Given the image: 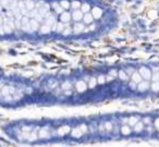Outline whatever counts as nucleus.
I'll return each instance as SVG.
<instances>
[{
    "label": "nucleus",
    "mask_w": 159,
    "mask_h": 147,
    "mask_svg": "<svg viewBox=\"0 0 159 147\" xmlns=\"http://www.w3.org/2000/svg\"><path fill=\"white\" fill-rule=\"evenodd\" d=\"M139 75L142 76V78H145V80H150V78H152V72H150V70H148V69L145 68V67L139 69Z\"/></svg>",
    "instance_id": "1"
},
{
    "label": "nucleus",
    "mask_w": 159,
    "mask_h": 147,
    "mask_svg": "<svg viewBox=\"0 0 159 147\" xmlns=\"http://www.w3.org/2000/svg\"><path fill=\"white\" fill-rule=\"evenodd\" d=\"M149 87V84L147 81H141L137 85V89H139V92H145V91H147Z\"/></svg>",
    "instance_id": "2"
},
{
    "label": "nucleus",
    "mask_w": 159,
    "mask_h": 147,
    "mask_svg": "<svg viewBox=\"0 0 159 147\" xmlns=\"http://www.w3.org/2000/svg\"><path fill=\"white\" fill-rule=\"evenodd\" d=\"M71 16L73 18L74 21H80V20H82V18H83V12H82L81 10L76 9L72 12V15H71Z\"/></svg>",
    "instance_id": "3"
},
{
    "label": "nucleus",
    "mask_w": 159,
    "mask_h": 147,
    "mask_svg": "<svg viewBox=\"0 0 159 147\" xmlns=\"http://www.w3.org/2000/svg\"><path fill=\"white\" fill-rule=\"evenodd\" d=\"M86 84H85V82H83V81H79L77 83H76V89H77V92L79 93H83V92H85L86 91Z\"/></svg>",
    "instance_id": "4"
},
{
    "label": "nucleus",
    "mask_w": 159,
    "mask_h": 147,
    "mask_svg": "<svg viewBox=\"0 0 159 147\" xmlns=\"http://www.w3.org/2000/svg\"><path fill=\"white\" fill-rule=\"evenodd\" d=\"M101 14H103V11L99 8H94V9L92 10V15H93L94 19H99Z\"/></svg>",
    "instance_id": "5"
},
{
    "label": "nucleus",
    "mask_w": 159,
    "mask_h": 147,
    "mask_svg": "<svg viewBox=\"0 0 159 147\" xmlns=\"http://www.w3.org/2000/svg\"><path fill=\"white\" fill-rule=\"evenodd\" d=\"M60 20H61V22L68 23V22H70V20H71V14L68 13V12H62L61 15H60Z\"/></svg>",
    "instance_id": "6"
},
{
    "label": "nucleus",
    "mask_w": 159,
    "mask_h": 147,
    "mask_svg": "<svg viewBox=\"0 0 159 147\" xmlns=\"http://www.w3.org/2000/svg\"><path fill=\"white\" fill-rule=\"evenodd\" d=\"M83 20H84L85 23L90 24V23H92V22H93V20H94V18H93V15H92V13H90V12H87V13H85V14L83 15Z\"/></svg>",
    "instance_id": "7"
},
{
    "label": "nucleus",
    "mask_w": 159,
    "mask_h": 147,
    "mask_svg": "<svg viewBox=\"0 0 159 147\" xmlns=\"http://www.w3.org/2000/svg\"><path fill=\"white\" fill-rule=\"evenodd\" d=\"M39 32L41 33V34H48V33H50L51 32V27L50 26H48V25H41L39 29Z\"/></svg>",
    "instance_id": "8"
},
{
    "label": "nucleus",
    "mask_w": 159,
    "mask_h": 147,
    "mask_svg": "<svg viewBox=\"0 0 159 147\" xmlns=\"http://www.w3.org/2000/svg\"><path fill=\"white\" fill-rule=\"evenodd\" d=\"M83 133L84 132L82 131V127H76V129H74V130L72 131V135L74 137H80Z\"/></svg>",
    "instance_id": "9"
},
{
    "label": "nucleus",
    "mask_w": 159,
    "mask_h": 147,
    "mask_svg": "<svg viewBox=\"0 0 159 147\" xmlns=\"http://www.w3.org/2000/svg\"><path fill=\"white\" fill-rule=\"evenodd\" d=\"M142 81V76L139 75V73H133L132 74V82L139 84Z\"/></svg>",
    "instance_id": "10"
},
{
    "label": "nucleus",
    "mask_w": 159,
    "mask_h": 147,
    "mask_svg": "<svg viewBox=\"0 0 159 147\" xmlns=\"http://www.w3.org/2000/svg\"><path fill=\"white\" fill-rule=\"evenodd\" d=\"M70 131V127H60L59 130H58V132H57V134L58 135H65V134H67V133Z\"/></svg>",
    "instance_id": "11"
},
{
    "label": "nucleus",
    "mask_w": 159,
    "mask_h": 147,
    "mask_svg": "<svg viewBox=\"0 0 159 147\" xmlns=\"http://www.w3.org/2000/svg\"><path fill=\"white\" fill-rule=\"evenodd\" d=\"M83 29H84V25L80 24V23H76L74 25V27H73V31H74L75 33H81Z\"/></svg>",
    "instance_id": "12"
},
{
    "label": "nucleus",
    "mask_w": 159,
    "mask_h": 147,
    "mask_svg": "<svg viewBox=\"0 0 159 147\" xmlns=\"http://www.w3.org/2000/svg\"><path fill=\"white\" fill-rule=\"evenodd\" d=\"M81 11L83 12V13H87L88 11H90V7L87 3H84V5H81Z\"/></svg>",
    "instance_id": "13"
},
{
    "label": "nucleus",
    "mask_w": 159,
    "mask_h": 147,
    "mask_svg": "<svg viewBox=\"0 0 159 147\" xmlns=\"http://www.w3.org/2000/svg\"><path fill=\"white\" fill-rule=\"evenodd\" d=\"M143 127H143V123H142V122H137L134 125V130L136 131V132H141V131L143 130Z\"/></svg>",
    "instance_id": "14"
},
{
    "label": "nucleus",
    "mask_w": 159,
    "mask_h": 147,
    "mask_svg": "<svg viewBox=\"0 0 159 147\" xmlns=\"http://www.w3.org/2000/svg\"><path fill=\"white\" fill-rule=\"evenodd\" d=\"M152 89L154 92H159V81H156V82L152 84Z\"/></svg>",
    "instance_id": "15"
},
{
    "label": "nucleus",
    "mask_w": 159,
    "mask_h": 147,
    "mask_svg": "<svg viewBox=\"0 0 159 147\" xmlns=\"http://www.w3.org/2000/svg\"><path fill=\"white\" fill-rule=\"evenodd\" d=\"M136 123H137V118L131 117V118L129 119V124L131 125V127H134Z\"/></svg>",
    "instance_id": "16"
},
{
    "label": "nucleus",
    "mask_w": 159,
    "mask_h": 147,
    "mask_svg": "<svg viewBox=\"0 0 159 147\" xmlns=\"http://www.w3.org/2000/svg\"><path fill=\"white\" fill-rule=\"evenodd\" d=\"M60 5H61V8H62V9H69L70 3L67 1V0H63V1H61V2H60Z\"/></svg>",
    "instance_id": "17"
},
{
    "label": "nucleus",
    "mask_w": 159,
    "mask_h": 147,
    "mask_svg": "<svg viewBox=\"0 0 159 147\" xmlns=\"http://www.w3.org/2000/svg\"><path fill=\"white\" fill-rule=\"evenodd\" d=\"M54 8H55V10H56V12H57V13H60V14H61V13L63 12V9H62V8H61V7H60L58 3H54Z\"/></svg>",
    "instance_id": "18"
},
{
    "label": "nucleus",
    "mask_w": 159,
    "mask_h": 147,
    "mask_svg": "<svg viewBox=\"0 0 159 147\" xmlns=\"http://www.w3.org/2000/svg\"><path fill=\"white\" fill-rule=\"evenodd\" d=\"M71 5H72V8L74 10L80 9V8H81V2H80V1H73V2L71 3Z\"/></svg>",
    "instance_id": "19"
},
{
    "label": "nucleus",
    "mask_w": 159,
    "mask_h": 147,
    "mask_svg": "<svg viewBox=\"0 0 159 147\" xmlns=\"http://www.w3.org/2000/svg\"><path fill=\"white\" fill-rule=\"evenodd\" d=\"M119 78H121V80H123V81H126V80H128V75H126V73H125L124 71H120Z\"/></svg>",
    "instance_id": "20"
},
{
    "label": "nucleus",
    "mask_w": 159,
    "mask_h": 147,
    "mask_svg": "<svg viewBox=\"0 0 159 147\" xmlns=\"http://www.w3.org/2000/svg\"><path fill=\"white\" fill-rule=\"evenodd\" d=\"M121 131H122V134H124V135H128V134H130V133H131L129 127H122Z\"/></svg>",
    "instance_id": "21"
},
{
    "label": "nucleus",
    "mask_w": 159,
    "mask_h": 147,
    "mask_svg": "<svg viewBox=\"0 0 159 147\" xmlns=\"http://www.w3.org/2000/svg\"><path fill=\"white\" fill-rule=\"evenodd\" d=\"M96 84H97V81H96V78H90V84H88V85H90V88H94L95 86H96Z\"/></svg>",
    "instance_id": "22"
},
{
    "label": "nucleus",
    "mask_w": 159,
    "mask_h": 147,
    "mask_svg": "<svg viewBox=\"0 0 159 147\" xmlns=\"http://www.w3.org/2000/svg\"><path fill=\"white\" fill-rule=\"evenodd\" d=\"M65 29V25L62 24V23H57V32H62Z\"/></svg>",
    "instance_id": "23"
},
{
    "label": "nucleus",
    "mask_w": 159,
    "mask_h": 147,
    "mask_svg": "<svg viewBox=\"0 0 159 147\" xmlns=\"http://www.w3.org/2000/svg\"><path fill=\"white\" fill-rule=\"evenodd\" d=\"M154 82H156V81H159V72H157V73H155L154 75H153V78H152Z\"/></svg>",
    "instance_id": "24"
},
{
    "label": "nucleus",
    "mask_w": 159,
    "mask_h": 147,
    "mask_svg": "<svg viewBox=\"0 0 159 147\" xmlns=\"http://www.w3.org/2000/svg\"><path fill=\"white\" fill-rule=\"evenodd\" d=\"M71 31H72V29H70L69 26H67V29H65V31H63V35H69L70 33H71Z\"/></svg>",
    "instance_id": "25"
},
{
    "label": "nucleus",
    "mask_w": 159,
    "mask_h": 147,
    "mask_svg": "<svg viewBox=\"0 0 159 147\" xmlns=\"http://www.w3.org/2000/svg\"><path fill=\"white\" fill-rule=\"evenodd\" d=\"M105 127H106V129H107L108 131H110V130H111V127H112V125H111V123L107 122L106 124H105Z\"/></svg>",
    "instance_id": "26"
},
{
    "label": "nucleus",
    "mask_w": 159,
    "mask_h": 147,
    "mask_svg": "<svg viewBox=\"0 0 159 147\" xmlns=\"http://www.w3.org/2000/svg\"><path fill=\"white\" fill-rule=\"evenodd\" d=\"M99 84H103V83H105V78L104 76H99V78H98V81H97Z\"/></svg>",
    "instance_id": "27"
},
{
    "label": "nucleus",
    "mask_w": 159,
    "mask_h": 147,
    "mask_svg": "<svg viewBox=\"0 0 159 147\" xmlns=\"http://www.w3.org/2000/svg\"><path fill=\"white\" fill-rule=\"evenodd\" d=\"M130 87L132 88V89H135V88L137 87V86H136V83H134V82H131V83H130Z\"/></svg>",
    "instance_id": "28"
},
{
    "label": "nucleus",
    "mask_w": 159,
    "mask_h": 147,
    "mask_svg": "<svg viewBox=\"0 0 159 147\" xmlns=\"http://www.w3.org/2000/svg\"><path fill=\"white\" fill-rule=\"evenodd\" d=\"M68 88H70V83L63 84V89H68Z\"/></svg>",
    "instance_id": "29"
},
{
    "label": "nucleus",
    "mask_w": 159,
    "mask_h": 147,
    "mask_svg": "<svg viewBox=\"0 0 159 147\" xmlns=\"http://www.w3.org/2000/svg\"><path fill=\"white\" fill-rule=\"evenodd\" d=\"M155 127H157V129H159V119H157V120L155 121Z\"/></svg>",
    "instance_id": "30"
},
{
    "label": "nucleus",
    "mask_w": 159,
    "mask_h": 147,
    "mask_svg": "<svg viewBox=\"0 0 159 147\" xmlns=\"http://www.w3.org/2000/svg\"><path fill=\"white\" fill-rule=\"evenodd\" d=\"M111 75H113V76H116V75H117V72H116V71H111Z\"/></svg>",
    "instance_id": "31"
},
{
    "label": "nucleus",
    "mask_w": 159,
    "mask_h": 147,
    "mask_svg": "<svg viewBox=\"0 0 159 147\" xmlns=\"http://www.w3.org/2000/svg\"><path fill=\"white\" fill-rule=\"evenodd\" d=\"M149 15H150V16H152V15H153V16H155V15H156V12H150V13H149Z\"/></svg>",
    "instance_id": "32"
}]
</instances>
